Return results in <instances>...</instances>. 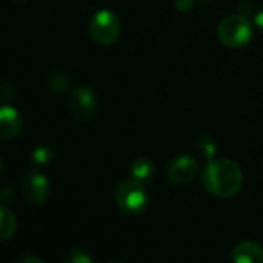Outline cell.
<instances>
[{"label":"cell","instance_id":"cell-1","mask_svg":"<svg viewBox=\"0 0 263 263\" xmlns=\"http://www.w3.org/2000/svg\"><path fill=\"white\" fill-rule=\"evenodd\" d=\"M202 182L205 190L213 196L230 199L242 190L243 174L234 162L228 159H217L206 165L202 174Z\"/></svg>","mask_w":263,"mask_h":263},{"label":"cell","instance_id":"cell-2","mask_svg":"<svg viewBox=\"0 0 263 263\" xmlns=\"http://www.w3.org/2000/svg\"><path fill=\"white\" fill-rule=\"evenodd\" d=\"M114 200L122 213L128 216H137L148 206V193L142 182L129 179L117 185L114 191Z\"/></svg>","mask_w":263,"mask_h":263},{"label":"cell","instance_id":"cell-3","mask_svg":"<svg viewBox=\"0 0 263 263\" xmlns=\"http://www.w3.org/2000/svg\"><path fill=\"white\" fill-rule=\"evenodd\" d=\"M217 37L228 48H242L253 39V25L245 15L231 14L219 23Z\"/></svg>","mask_w":263,"mask_h":263},{"label":"cell","instance_id":"cell-4","mask_svg":"<svg viewBox=\"0 0 263 263\" xmlns=\"http://www.w3.org/2000/svg\"><path fill=\"white\" fill-rule=\"evenodd\" d=\"M89 34L99 45H112L120 35V20L108 9L97 11L89 22Z\"/></svg>","mask_w":263,"mask_h":263},{"label":"cell","instance_id":"cell-5","mask_svg":"<svg viewBox=\"0 0 263 263\" xmlns=\"http://www.w3.org/2000/svg\"><path fill=\"white\" fill-rule=\"evenodd\" d=\"M22 196L31 205H42L49 196V183L46 177L37 171L28 173L22 179Z\"/></svg>","mask_w":263,"mask_h":263},{"label":"cell","instance_id":"cell-6","mask_svg":"<svg viewBox=\"0 0 263 263\" xmlns=\"http://www.w3.org/2000/svg\"><path fill=\"white\" fill-rule=\"evenodd\" d=\"M69 106L76 119L89 120L97 109L96 94L88 86H79L69 96Z\"/></svg>","mask_w":263,"mask_h":263},{"label":"cell","instance_id":"cell-7","mask_svg":"<svg viewBox=\"0 0 263 263\" xmlns=\"http://www.w3.org/2000/svg\"><path fill=\"white\" fill-rule=\"evenodd\" d=\"M197 174V160L191 156H179L168 166V177L174 183H188Z\"/></svg>","mask_w":263,"mask_h":263},{"label":"cell","instance_id":"cell-8","mask_svg":"<svg viewBox=\"0 0 263 263\" xmlns=\"http://www.w3.org/2000/svg\"><path fill=\"white\" fill-rule=\"evenodd\" d=\"M22 131V117L15 108L3 105L0 109V136L5 140L15 139Z\"/></svg>","mask_w":263,"mask_h":263},{"label":"cell","instance_id":"cell-9","mask_svg":"<svg viewBox=\"0 0 263 263\" xmlns=\"http://www.w3.org/2000/svg\"><path fill=\"white\" fill-rule=\"evenodd\" d=\"M231 259L236 263H263V248L254 242H242L233 250Z\"/></svg>","mask_w":263,"mask_h":263},{"label":"cell","instance_id":"cell-10","mask_svg":"<svg viewBox=\"0 0 263 263\" xmlns=\"http://www.w3.org/2000/svg\"><path fill=\"white\" fill-rule=\"evenodd\" d=\"M154 174H156V165L148 157H140L134 160V163L131 165V177L142 183L151 180Z\"/></svg>","mask_w":263,"mask_h":263},{"label":"cell","instance_id":"cell-11","mask_svg":"<svg viewBox=\"0 0 263 263\" xmlns=\"http://www.w3.org/2000/svg\"><path fill=\"white\" fill-rule=\"evenodd\" d=\"M0 225H2L0 227L2 242L11 240L17 231V219H15L14 213L6 208V205H3L0 208Z\"/></svg>","mask_w":263,"mask_h":263},{"label":"cell","instance_id":"cell-12","mask_svg":"<svg viewBox=\"0 0 263 263\" xmlns=\"http://www.w3.org/2000/svg\"><path fill=\"white\" fill-rule=\"evenodd\" d=\"M48 86L52 89V92H65L69 88V79L63 72H51L48 76Z\"/></svg>","mask_w":263,"mask_h":263},{"label":"cell","instance_id":"cell-13","mask_svg":"<svg viewBox=\"0 0 263 263\" xmlns=\"http://www.w3.org/2000/svg\"><path fill=\"white\" fill-rule=\"evenodd\" d=\"M31 162L37 168L48 166L52 162V151L48 146H39V148L34 149L32 157H31Z\"/></svg>","mask_w":263,"mask_h":263},{"label":"cell","instance_id":"cell-14","mask_svg":"<svg viewBox=\"0 0 263 263\" xmlns=\"http://www.w3.org/2000/svg\"><path fill=\"white\" fill-rule=\"evenodd\" d=\"M62 260H63L65 263H92L94 262V259H92L86 251H83V250H77V248L66 251V254L62 257Z\"/></svg>","mask_w":263,"mask_h":263},{"label":"cell","instance_id":"cell-15","mask_svg":"<svg viewBox=\"0 0 263 263\" xmlns=\"http://www.w3.org/2000/svg\"><path fill=\"white\" fill-rule=\"evenodd\" d=\"M197 149L200 151V154L205 159L213 160V157L216 156V151H217V145H216V142L211 137H202L197 142Z\"/></svg>","mask_w":263,"mask_h":263},{"label":"cell","instance_id":"cell-16","mask_svg":"<svg viewBox=\"0 0 263 263\" xmlns=\"http://www.w3.org/2000/svg\"><path fill=\"white\" fill-rule=\"evenodd\" d=\"M176 8L180 12H188L194 8V0H176Z\"/></svg>","mask_w":263,"mask_h":263},{"label":"cell","instance_id":"cell-17","mask_svg":"<svg viewBox=\"0 0 263 263\" xmlns=\"http://www.w3.org/2000/svg\"><path fill=\"white\" fill-rule=\"evenodd\" d=\"M12 197H14V194H12V191H11V188H3V191H2V200H3V205H8V203H11L12 202Z\"/></svg>","mask_w":263,"mask_h":263},{"label":"cell","instance_id":"cell-18","mask_svg":"<svg viewBox=\"0 0 263 263\" xmlns=\"http://www.w3.org/2000/svg\"><path fill=\"white\" fill-rule=\"evenodd\" d=\"M18 263H43V260L34 256H23L18 259Z\"/></svg>","mask_w":263,"mask_h":263},{"label":"cell","instance_id":"cell-19","mask_svg":"<svg viewBox=\"0 0 263 263\" xmlns=\"http://www.w3.org/2000/svg\"><path fill=\"white\" fill-rule=\"evenodd\" d=\"M256 25L263 31V9L262 11H259V14L256 15Z\"/></svg>","mask_w":263,"mask_h":263},{"label":"cell","instance_id":"cell-20","mask_svg":"<svg viewBox=\"0 0 263 263\" xmlns=\"http://www.w3.org/2000/svg\"><path fill=\"white\" fill-rule=\"evenodd\" d=\"M202 2H210L211 3V2H217V0H202Z\"/></svg>","mask_w":263,"mask_h":263}]
</instances>
